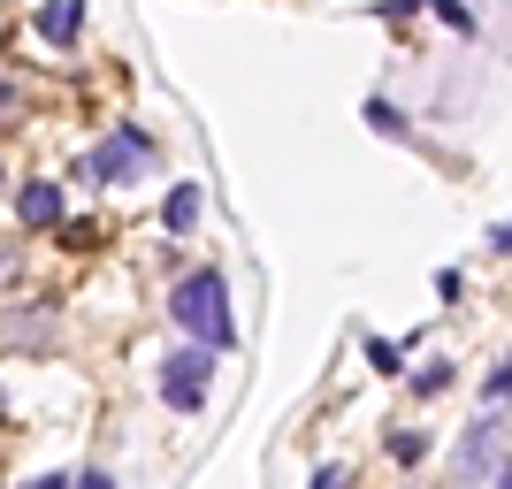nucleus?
Instances as JSON below:
<instances>
[{
  "instance_id": "obj_13",
  "label": "nucleus",
  "mask_w": 512,
  "mask_h": 489,
  "mask_svg": "<svg viewBox=\"0 0 512 489\" xmlns=\"http://www.w3.org/2000/svg\"><path fill=\"white\" fill-rule=\"evenodd\" d=\"M306 489H352V474H344V467H314V482H306Z\"/></svg>"
},
{
  "instance_id": "obj_14",
  "label": "nucleus",
  "mask_w": 512,
  "mask_h": 489,
  "mask_svg": "<svg viewBox=\"0 0 512 489\" xmlns=\"http://www.w3.org/2000/svg\"><path fill=\"white\" fill-rule=\"evenodd\" d=\"M69 489H115V474H100V467H92V474H77Z\"/></svg>"
},
{
  "instance_id": "obj_6",
  "label": "nucleus",
  "mask_w": 512,
  "mask_h": 489,
  "mask_svg": "<svg viewBox=\"0 0 512 489\" xmlns=\"http://www.w3.org/2000/svg\"><path fill=\"white\" fill-rule=\"evenodd\" d=\"M39 39L77 46L85 39V0H39Z\"/></svg>"
},
{
  "instance_id": "obj_12",
  "label": "nucleus",
  "mask_w": 512,
  "mask_h": 489,
  "mask_svg": "<svg viewBox=\"0 0 512 489\" xmlns=\"http://www.w3.org/2000/svg\"><path fill=\"white\" fill-rule=\"evenodd\" d=\"M428 8H436L451 31H474V8H467V0H428Z\"/></svg>"
},
{
  "instance_id": "obj_4",
  "label": "nucleus",
  "mask_w": 512,
  "mask_h": 489,
  "mask_svg": "<svg viewBox=\"0 0 512 489\" xmlns=\"http://www.w3.org/2000/svg\"><path fill=\"white\" fill-rule=\"evenodd\" d=\"M497 451H505V413H482V421L467 428V444H459V482H474V474H505L497 467Z\"/></svg>"
},
{
  "instance_id": "obj_5",
  "label": "nucleus",
  "mask_w": 512,
  "mask_h": 489,
  "mask_svg": "<svg viewBox=\"0 0 512 489\" xmlns=\"http://www.w3.org/2000/svg\"><path fill=\"white\" fill-rule=\"evenodd\" d=\"M62 214H69V199H62V184H54V176L16 184V222H23V230H54Z\"/></svg>"
},
{
  "instance_id": "obj_2",
  "label": "nucleus",
  "mask_w": 512,
  "mask_h": 489,
  "mask_svg": "<svg viewBox=\"0 0 512 489\" xmlns=\"http://www.w3.org/2000/svg\"><path fill=\"white\" fill-rule=\"evenodd\" d=\"M153 169V138L138 123H115V138H107V146H92L85 153V184H107V192H123V184H138V176Z\"/></svg>"
},
{
  "instance_id": "obj_9",
  "label": "nucleus",
  "mask_w": 512,
  "mask_h": 489,
  "mask_svg": "<svg viewBox=\"0 0 512 489\" xmlns=\"http://www.w3.org/2000/svg\"><path fill=\"white\" fill-rule=\"evenodd\" d=\"M390 459H398V467H421V459H428V436L398 428V436H390Z\"/></svg>"
},
{
  "instance_id": "obj_8",
  "label": "nucleus",
  "mask_w": 512,
  "mask_h": 489,
  "mask_svg": "<svg viewBox=\"0 0 512 489\" xmlns=\"http://www.w3.org/2000/svg\"><path fill=\"white\" fill-rule=\"evenodd\" d=\"M367 367H375V375H406V352L390 337H367Z\"/></svg>"
},
{
  "instance_id": "obj_7",
  "label": "nucleus",
  "mask_w": 512,
  "mask_h": 489,
  "mask_svg": "<svg viewBox=\"0 0 512 489\" xmlns=\"http://www.w3.org/2000/svg\"><path fill=\"white\" fill-rule=\"evenodd\" d=\"M161 230H169V237H192L199 230V184H176V192L161 199Z\"/></svg>"
},
{
  "instance_id": "obj_11",
  "label": "nucleus",
  "mask_w": 512,
  "mask_h": 489,
  "mask_svg": "<svg viewBox=\"0 0 512 489\" xmlns=\"http://www.w3.org/2000/svg\"><path fill=\"white\" fill-rule=\"evenodd\" d=\"M413 390H421V398H444V390H451V367H444V360H428L421 375H413Z\"/></svg>"
},
{
  "instance_id": "obj_3",
  "label": "nucleus",
  "mask_w": 512,
  "mask_h": 489,
  "mask_svg": "<svg viewBox=\"0 0 512 489\" xmlns=\"http://www.w3.org/2000/svg\"><path fill=\"white\" fill-rule=\"evenodd\" d=\"M207 375H214V352L184 344V352H169V367H161V398H169L176 413H199V405H207Z\"/></svg>"
},
{
  "instance_id": "obj_15",
  "label": "nucleus",
  "mask_w": 512,
  "mask_h": 489,
  "mask_svg": "<svg viewBox=\"0 0 512 489\" xmlns=\"http://www.w3.org/2000/svg\"><path fill=\"white\" fill-rule=\"evenodd\" d=\"M23 489H69V474H31Z\"/></svg>"
},
{
  "instance_id": "obj_10",
  "label": "nucleus",
  "mask_w": 512,
  "mask_h": 489,
  "mask_svg": "<svg viewBox=\"0 0 512 489\" xmlns=\"http://www.w3.org/2000/svg\"><path fill=\"white\" fill-rule=\"evenodd\" d=\"M367 123L383 130V138H406V115H398L390 100H367Z\"/></svg>"
},
{
  "instance_id": "obj_1",
  "label": "nucleus",
  "mask_w": 512,
  "mask_h": 489,
  "mask_svg": "<svg viewBox=\"0 0 512 489\" xmlns=\"http://www.w3.org/2000/svg\"><path fill=\"white\" fill-rule=\"evenodd\" d=\"M169 321L199 344V352H230V344H237V314H230V283H222V268H192V276L176 283V291H169Z\"/></svg>"
}]
</instances>
